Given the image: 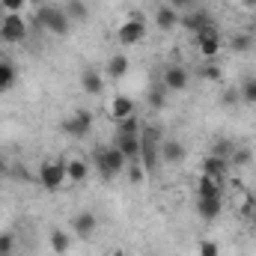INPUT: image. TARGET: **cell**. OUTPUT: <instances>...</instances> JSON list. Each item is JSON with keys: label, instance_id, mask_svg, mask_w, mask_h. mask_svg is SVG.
I'll use <instances>...</instances> for the list:
<instances>
[{"label": "cell", "instance_id": "1", "mask_svg": "<svg viewBox=\"0 0 256 256\" xmlns=\"http://www.w3.org/2000/svg\"><path fill=\"white\" fill-rule=\"evenodd\" d=\"M30 30H48V33H54V36H68V30H72V18L66 15L63 6L42 3V6H36V12H33Z\"/></svg>", "mask_w": 256, "mask_h": 256}, {"label": "cell", "instance_id": "2", "mask_svg": "<svg viewBox=\"0 0 256 256\" xmlns=\"http://www.w3.org/2000/svg\"><path fill=\"white\" fill-rule=\"evenodd\" d=\"M92 164H96L98 176H102L104 182H110V179H116V176L126 170L128 161L116 146H96V149H92Z\"/></svg>", "mask_w": 256, "mask_h": 256}, {"label": "cell", "instance_id": "3", "mask_svg": "<svg viewBox=\"0 0 256 256\" xmlns=\"http://www.w3.org/2000/svg\"><path fill=\"white\" fill-rule=\"evenodd\" d=\"M140 164L152 176L161 164V128L158 126H143L140 131Z\"/></svg>", "mask_w": 256, "mask_h": 256}, {"label": "cell", "instance_id": "4", "mask_svg": "<svg viewBox=\"0 0 256 256\" xmlns=\"http://www.w3.org/2000/svg\"><path fill=\"white\" fill-rule=\"evenodd\" d=\"M36 179H39V185H42L45 191L57 194L66 182H68V176H66V161L63 158H45V161L39 164Z\"/></svg>", "mask_w": 256, "mask_h": 256}, {"label": "cell", "instance_id": "5", "mask_svg": "<svg viewBox=\"0 0 256 256\" xmlns=\"http://www.w3.org/2000/svg\"><path fill=\"white\" fill-rule=\"evenodd\" d=\"M143 39H146V18H143V12L131 9L126 15V21L116 27V42L131 48V45H140Z\"/></svg>", "mask_w": 256, "mask_h": 256}, {"label": "cell", "instance_id": "6", "mask_svg": "<svg viewBox=\"0 0 256 256\" xmlns=\"http://www.w3.org/2000/svg\"><path fill=\"white\" fill-rule=\"evenodd\" d=\"M30 33V24L24 21V15H15V12H6L0 15V42L3 45H21Z\"/></svg>", "mask_w": 256, "mask_h": 256}, {"label": "cell", "instance_id": "7", "mask_svg": "<svg viewBox=\"0 0 256 256\" xmlns=\"http://www.w3.org/2000/svg\"><path fill=\"white\" fill-rule=\"evenodd\" d=\"M194 48H196V54H200L202 60H214V57L220 54V48H224V36H220L218 24H212V27L194 33Z\"/></svg>", "mask_w": 256, "mask_h": 256}, {"label": "cell", "instance_id": "8", "mask_svg": "<svg viewBox=\"0 0 256 256\" xmlns=\"http://www.w3.org/2000/svg\"><path fill=\"white\" fill-rule=\"evenodd\" d=\"M63 134L66 137H74V140H84L90 131H92V114L86 108H78L74 114H68L63 120Z\"/></svg>", "mask_w": 256, "mask_h": 256}, {"label": "cell", "instance_id": "9", "mask_svg": "<svg viewBox=\"0 0 256 256\" xmlns=\"http://www.w3.org/2000/svg\"><path fill=\"white\" fill-rule=\"evenodd\" d=\"M212 24H214V18H212L208 9H202V6H200V9L194 6V9H188V12L179 15V27H185L188 33H200V30H206V27H212Z\"/></svg>", "mask_w": 256, "mask_h": 256}, {"label": "cell", "instance_id": "10", "mask_svg": "<svg viewBox=\"0 0 256 256\" xmlns=\"http://www.w3.org/2000/svg\"><path fill=\"white\" fill-rule=\"evenodd\" d=\"M161 84L170 90V92H182V90H188V84H191V74H188V68L185 66H167L164 68V74H161Z\"/></svg>", "mask_w": 256, "mask_h": 256}, {"label": "cell", "instance_id": "11", "mask_svg": "<svg viewBox=\"0 0 256 256\" xmlns=\"http://www.w3.org/2000/svg\"><path fill=\"white\" fill-rule=\"evenodd\" d=\"M96 230H98V218H96L92 212H78V214L72 218V232H74L80 242L92 238V236H96Z\"/></svg>", "mask_w": 256, "mask_h": 256}, {"label": "cell", "instance_id": "12", "mask_svg": "<svg viewBox=\"0 0 256 256\" xmlns=\"http://www.w3.org/2000/svg\"><path fill=\"white\" fill-rule=\"evenodd\" d=\"M80 90L86 96H102L104 92V74L98 68H84L80 72Z\"/></svg>", "mask_w": 256, "mask_h": 256}, {"label": "cell", "instance_id": "13", "mask_svg": "<svg viewBox=\"0 0 256 256\" xmlns=\"http://www.w3.org/2000/svg\"><path fill=\"white\" fill-rule=\"evenodd\" d=\"M230 161L226 158H218V155H208L206 152V158H202V164H200V173H206V176H214V179H220L224 182V176L230 173Z\"/></svg>", "mask_w": 256, "mask_h": 256}, {"label": "cell", "instance_id": "14", "mask_svg": "<svg viewBox=\"0 0 256 256\" xmlns=\"http://www.w3.org/2000/svg\"><path fill=\"white\" fill-rule=\"evenodd\" d=\"M196 214L202 220H214L220 212H224V196H196Z\"/></svg>", "mask_w": 256, "mask_h": 256}, {"label": "cell", "instance_id": "15", "mask_svg": "<svg viewBox=\"0 0 256 256\" xmlns=\"http://www.w3.org/2000/svg\"><path fill=\"white\" fill-rule=\"evenodd\" d=\"M179 15H182V12H176L170 3H161V6L155 9V27H158V30H176V27H179Z\"/></svg>", "mask_w": 256, "mask_h": 256}, {"label": "cell", "instance_id": "16", "mask_svg": "<svg viewBox=\"0 0 256 256\" xmlns=\"http://www.w3.org/2000/svg\"><path fill=\"white\" fill-rule=\"evenodd\" d=\"M185 143L182 140H161V161L164 164H182L185 161Z\"/></svg>", "mask_w": 256, "mask_h": 256}, {"label": "cell", "instance_id": "17", "mask_svg": "<svg viewBox=\"0 0 256 256\" xmlns=\"http://www.w3.org/2000/svg\"><path fill=\"white\" fill-rule=\"evenodd\" d=\"M114 146L126 155V161H137L140 158V134H116Z\"/></svg>", "mask_w": 256, "mask_h": 256}, {"label": "cell", "instance_id": "18", "mask_svg": "<svg viewBox=\"0 0 256 256\" xmlns=\"http://www.w3.org/2000/svg\"><path fill=\"white\" fill-rule=\"evenodd\" d=\"M196 196H224V185H220V179L200 173V179H196Z\"/></svg>", "mask_w": 256, "mask_h": 256}, {"label": "cell", "instance_id": "19", "mask_svg": "<svg viewBox=\"0 0 256 256\" xmlns=\"http://www.w3.org/2000/svg\"><path fill=\"white\" fill-rule=\"evenodd\" d=\"M15 80H18V68L12 60H6L3 54H0V92H9L12 86H15Z\"/></svg>", "mask_w": 256, "mask_h": 256}, {"label": "cell", "instance_id": "20", "mask_svg": "<svg viewBox=\"0 0 256 256\" xmlns=\"http://www.w3.org/2000/svg\"><path fill=\"white\" fill-rule=\"evenodd\" d=\"M66 176H68V182L80 185V182H86V176H90V164L80 161V158H68V161H66Z\"/></svg>", "mask_w": 256, "mask_h": 256}, {"label": "cell", "instance_id": "21", "mask_svg": "<svg viewBox=\"0 0 256 256\" xmlns=\"http://www.w3.org/2000/svg\"><path fill=\"white\" fill-rule=\"evenodd\" d=\"M110 116H114L116 122L134 116V102H131L128 96H114V102H110Z\"/></svg>", "mask_w": 256, "mask_h": 256}, {"label": "cell", "instance_id": "22", "mask_svg": "<svg viewBox=\"0 0 256 256\" xmlns=\"http://www.w3.org/2000/svg\"><path fill=\"white\" fill-rule=\"evenodd\" d=\"M48 238H51V250H54L57 256H66L68 250H72V236H68L66 230H60V226H54Z\"/></svg>", "mask_w": 256, "mask_h": 256}, {"label": "cell", "instance_id": "23", "mask_svg": "<svg viewBox=\"0 0 256 256\" xmlns=\"http://www.w3.org/2000/svg\"><path fill=\"white\" fill-rule=\"evenodd\" d=\"M167 96H170V90L161 84V80H155L152 86H149V92H146V102H149V108H155V110H161L164 104H167Z\"/></svg>", "mask_w": 256, "mask_h": 256}, {"label": "cell", "instance_id": "24", "mask_svg": "<svg viewBox=\"0 0 256 256\" xmlns=\"http://www.w3.org/2000/svg\"><path fill=\"white\" fill-rule=\"evenodd\" d=\"M128 68H131V63H128L126 54H114L110 60H108V78L110 80H120V78H126Z\"/></svg>", "mask_w": 256, "mask_h": 256}, {"label": "cell", "instance_id": "25", "mask_svg": "<svg viewBox=\"0 0 256 256\" xmlns=\"http://www.w3.org/2000/svg\"><path fill=\"white\" fill-rule=\"evenodd\" d=\"M254 33H232L230 36V48L236 51V54H248L250 48H254Z\"/></svg>", "mask_w": 256, "mask_h": 256}, {"label": "cell", "instance_id": "26", "mask_svg": "<svg viewBox=\"0 0 256 256\" xmlns=\"http://www.w3.org/2000/svg\"><path fill=\"white\" fill-rule=\"evenodd\" d=\"M63 9H66V15H68L72 21H86V18H90V12H86V3H80V0H68Z\"/></svg>", "mask_w": 256, "mask_h": 256}, {"label": "cell", "instance_id": "27", "mask_svg": "<svg viewBox=\"0 0 256 256\" xmlns=\"http://www.w3.org/2000/svg\"><path fill=\"white\" fill-rule=\"evenodd\" d=\"M126 167H128V182H131V185H143V182H146L149 173H146V167L140 164V158H137V161H128Z\"/></svg>", "mask_w": 256, "mask_h": 256}, {"label": "cell", "instance_id": "28", "mask_svg": "<svg viewBox=\"0 0 256 256\" xmlns=\"http://www.w3.org/2000/svg\"><path fill=\"white\" fill-rule=\"evenodd\" d=\"M200 80H208V84H220V80H224V68H220V66H214L212 60H208V63L200 68Z\"/></svg>", "mask_w": 256, "mask_h": 256}, {"label": "cell", "instance_id": "29", "mask_svg": "<svg viewBox=\"0 0 256 256\" xmlns=\"http://www.w3.org/2000/svg\"><path fill=\"white\" fill-rule=\"evenodd\" d=\"M238 96H242V102H244V104H254V108H256V78H244V80H242Z\"/></svg>", "mask_w": 256, "mask_h": 256}, {"label": "cell", "instance_id": "30", "mask_svg": "<svg viewBox=\"0 0 256 256\" xmlns=\"http://www.w3.org/2000/svg\"><path fill=\"white\" fill-rule=\"evenodd\" d=\"M232 152H236V146L230 143V140H214L212 143V149H208V155H218V158H232Z\"/></svg>", "mask_w": 256, "mask_h": 256}, {"label": "cell", "instance_id": "31", "mask_svg": "<svg viewBox=\"0 0 256 256\" xmlns=\"http://www.w3.org/2000/svg\"><path fill=\"white\" fill-rule=\"evenodd\" d=\"M116 134H140L143 131V122L137 120V114L134 116H128V120H122V122H116Z\"/></svg>", "mask_w": 256, "mask_h": 256}, {"label": "cell", "instance_id": "32", "mask_svg": "<svg viewBox=\"0 0 256 256\" xmlns=\"http://www.w3.org/2000/svg\"><path fill=\"white\" fill-rule=\"evenodd\" d=\"M15 254V232L3 230L0 232V256H12Z\"/></svg>", "mask_w": 256, "mask_h": 256}, {"label": "cell", "instance_id": "33", "mask_svg": "<svg viewBox=\"0 0 256 256\" xmlns=\"http://www.w3.org/2000/svg\"><path fill=\"white\" fill-rule=\"evenodd\" d=\"M218 102H220V104H224V108H236V104H238V102H242V96H238V90H224V92H220V98H218Z\"/></svg>", "mask_w": 256, "mask_h": 256}, {"label": "cell", "instance_id": "34", "mask_svg": "<svg viewBox=\"0 0 256 256\" xmlns=\"http://www.w3.org/2000/svg\"><path fill=\"white\" fill-rule=\"evenodd\" d=\"M250 158H254L250 149H236L232 158H230V164H232V167H244V164H250Z\"/></svg>", "mask_w": 256, "mask_h": 256}, {"label": "cell", "instance_id": "35", "mask_svg": "<svg viewBox=\"0 0 256 256\" xmlns=\"http://www.w3.org/2000/svg\"><path fill=\"white\" fill-rule=\"evenodd\" d=\"M200 256H220V244L212 242V238H202L200 242Z\"/></svg>", "mask_w": 256, "mask_h": 256}, {"label": "cell", "instance_id": "36", "mask_svg": "<svg viewBox=\"0 0 256 256\" xmlns=\"http://www.w3.org/2000/svg\"><path fill=\"white\" fill-rule=\"evenodd\" d=\"M254 208H256V194H248L238 212H242V218H248V220H250V218H254Z\"/></svg>", "mask_w": 256, "mask_h": 256}, {"label": "cell", "instance_id": "37", "mask_svg": "<svg viewBox=\"0 0 256 256\" xmlns=\"http://www.w3.org/2000/svg\"><path fill=\"white\" fill-rule=\"evenodd\" d=\"M9 176H12L15 182H33V176H30V173H27V167H21V164H12Z\"/></svg>", "mask_w": 256, "mask_h": 256}, {"label": "cell", "instance_id": "38", "mask_svg": "<svg viewBox=\"0 0 256 256\" xmlns=\"http://www.w3.org/2000/svg\"><path fill=\"white\" fill-rule=\"evenodd\" d=\"M0 6H3V15H6V12H15V15H21V9L27 6V0H0Z\"/></svg>", "mask_w": 256, "mask_h": 256}, {"label": "cell", "instance_id": "39", "mask_svg": "<svg viewBox=\"0 0 256 256\" xmlns=\"http://www.w3.org/2000/svg\"><path fill=\"white\" fill-rule=\"evenodd\" d=\"M167 3H170L176 12H188V9H194V6H196V0H167Z\"/></svg>", "mask_w": 256, "mask_h": 256}, {"label": "cell", "instance_id": "40", "mask_svg": "<svg viewBox=\"0 0 256 256\" xmlns=\"http://www.w3.org/2000/svg\"><path fill=\"white\" fill-rule=\"evenodd\" d=\"M9 170H12V161L0 152V176H9Z\"/></svg>", "mask_w": 256, "mask_h": 256}, {"label": "cell", "instance_id": "41", "mask_svg": "<svg viewBox=\"0 0 256 256\" xmlns=\"http://www.w3.org/2000/svg\"><path fill=\"white\" fill-rule=\"evenodd\" d=\"M238 3H242L244 9H256V0H238Z\"/></svg>", "mask_w": 256, "mask_h": 256}, {"label": "cell", "instance_id": "42", "mask_svg": "<svg viewBox=\"0 0 256 256\" xmlns=\"http://www.w3.org/2000/svg\"><path fill=\"white\" fill-rule=\"evenodd\" d=\"M108 256H126V250H110Z\"/></svg>", "mask_w": 256, "mask_h": 256}, {"label": "cell", "instance_id": "43", "mask_svg": "<svg viewBox=\"0 0 256 256\" xmlns=\"http://www.w3.org/2000/svg\"><path fill=\"white\" fill-rule=\"evenodd\" d=\"M250 33H254V39H256V21H254V27H250Z\"/></svg>", "mask_w": 256, "mask_h": 256}, {"label": "cell", "instance_id": "44", "mask_svg": "<svg viewBox=\"0 0 256 256\" xmlns=\"http://www.w3.org/2000/svg\"><path fill=\"white\" fill-rule=\"evenodd\" d=\"M250 224H254V226H256V208H254V218H250Z\"/></svg>", "mask_w": 256, "mask_h": 256}]
</instances>
